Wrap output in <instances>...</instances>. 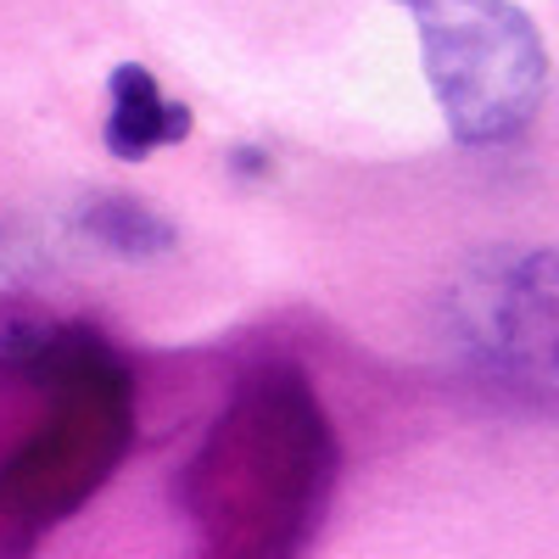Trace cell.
<instances>
[{
	"instance_id": "cell-3",
	"label": "cell",
	"mask_w": 559,
	"mask_h": 559,
	"mask_svg": "<svg viewBox=\"0 0 559 559\" xmlns=\"http://www.w3.org/2000/svg\"><path fill=\"white\" fill-rule=\"evenodd\" d=\"M185 134H191V107L168 102L146 68H134V62L112 68V112H107V129H102L112 157L140 163L157 146H179Z\"/></svg>"
},
{
	"instance_id": "cell-2",
	"label": "cell",
	"mask_w": 559,
	"mask_h": 559,
	"mask_svg": "<svg viewBox=\"0 0 559 559\" xmlns=\"http://www.w3.org/2000/svg\"><path fill=\"white\" fill-rule=\"evenodd\" d=\"M498 347L521 364L559 369V258H521L498 286Z\"/></svg>"
},
{
	"instance_id": "cell-1",
	"label": "cell",
	"mask_w": 559,
	"mask_h": 559,
	"mask_svg": "<svg viewBox=\"0 0 559 559\" xmlns=\"http://www.w3.org/2000/svg\"><path fill=\"white\" fill-rule=\"evenodd\" d=\"M419 28L431 96L459 146L521 140L548 90L537 23L509 0H397Z\"/></svg>"
}]
</instances>
